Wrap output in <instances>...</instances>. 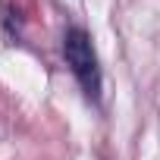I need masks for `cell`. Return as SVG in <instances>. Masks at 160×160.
Wrapping results in <instances>:
<instances>
[{
  "mask_svg": "<svg viewBox=\"0 0 160 160\" xmlns=\"http://www.w3.org/2000/svg\"><path fill=\"white\" fill-rule=\"evenodd\" d=\"M63 53H66V63L72 66V72L78 75L82 88H85L91 98H98V88H101V72H98V57H94L91 38H88L82 28L66 32V38H63Z\"/></svg>",
  "mask_w": 160,
  "mask_h": 160,
  "instance_id": "1",
  "label": "cell"
}]
</instances>
